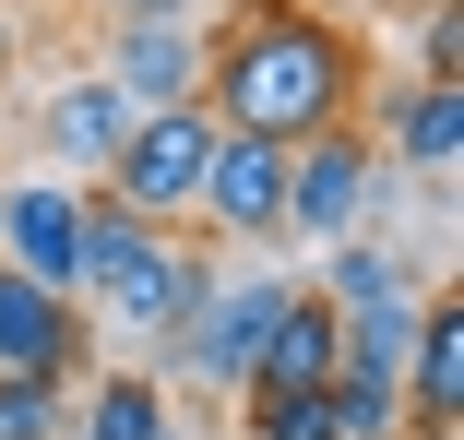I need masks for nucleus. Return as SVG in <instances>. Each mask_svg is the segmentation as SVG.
Instances as JSON below:
<instances>
[{
	"mask_svg": "<svg viewBox=\"0 0 464 440\" xmlns=\"http://www.w3.org/2000/svg\"><path fill=\"white\" fill-rule=\"evenodd\" d=\"M203 108L227 131H262V143H310V131L357 120V36H345V13L238 0L227 36H203Z\"/></svg>",
	"mask_w": 464,
	"mask_h": 440,
	"instance_id": "1",
	"label": "nucleus"
},
{
	"mask_svg": "<svg viewBox=\"0 0 464 440\" xmlns=\"http://www.w3.org/2000/svg\"><path fill=\"white\" fill-rule=\"evenodd\" d=\"M215 286V262L191 250V226H143L120 215L108 191H83V262H72V298H96V321L120 333H179L203 310Z\"/></svg>",
	"mask_w": 464,
	"mask_h": 440,
	"instance_id": "2",
	"label": "nucleus"
},
{
	"mask_svg": "<svg viewBox=\"0 0 464 440\" xmlns=\"http://www.w3.org/2000/svg\"><path fill=\"white\" fill-rule=\"evenodd\" d=\"M203 155H215V108L179 96V108H143L120 131V155L96 167V191L143 226H191V191H203Z\"/></svg>",
	"mask_w": 464,
	"mask_h": 440,
	"instance_id": "3",
	"label": "nucleus"
},
{
	"mask_svg": "<svg viewBox=\"0 0 464 440\" xmlns=\"http://www.w3.org/2000/svg\"><path fill=\"white\" fill-rule=\"evenodd\" d=\"M286 286H298V274H215L191 321L155 333V345H167L155 381L191 393V405H203V393H238V381H250V345H262V321H274V298H286Z\"/></svg>",
	"mask_w": 464,
	"mask_h": 440,
	"instance_id": "4",
	"label": "nucleus"
},
{
	"mask_svg": "<svg viewBox=\"0 0 464 440\" xmlns=\"http://www.w3.org/2000/svg\"><path fill=\"white\" fill-rule=\"evenodd\" d=\"M382 143H369L357 120H334V131H310V143H286V238L298 250H334V238H357L369 226V203H382Z\"/></svg>",
	"mask_w": 464,
	"mask_h": 440,
	"instance_id": "5",
	"label": "nucleus"
},
{
	"mask_svg": "<svg viewBox=\"0 0 464 440\" xmlns=\"http://www.w3.org/2000/svg\"><path fill=\"white\" fill-rule=\"evenodd\" d=\"M191 226L250 238V250H286V143H262V131H227V120H215L203 191H191Z\"/></svg>",
	"mask_w": 464,
	"mask_h": 440,
	"instance_id": "6",
	"label": "nucleus"
},
{
	"mask_svg": "<svg viewBox=\"0 0 464 440\" xmlns=\"http://www.w3.org/2000/svg\"><path fill=\"white\" fill-rule=\"evenodd\" d=\"M0 369H36V381H83L96 369V321H83V298L36 286L0 262Z\"/></svg>",
	"mask_w": 464,
	"mask_h": 440,
	"instance_id": "7",
	"label": "nucleus"
},
{
	"mask_svg": "<svg viewBox=\"0 0 464 440\" xmlns=\"http://www.w3.org/2000/svg\"><path fill=\"white\" fill-rule=\"evenodd\" d=\"M0 262L72 298V262H83V179H0Z\"/></svg>",
	"mask_w": 464,
	"mask_h": 440,
	"instance_id": "8",
	"label": "nucleus"
},
{
	"mask_svg": "<svg viewBox=\"0 0 464 440\" xmlns=\"http://www.w3.org/2000/svg\"><path fill=\"white\" fill-rule=\"evenodd\" d=\"M405 416L429 428V440H452L464 428V298L452 286H417V333H405Z\"/></svg>",
	"mask_w": 464,
	"mask_h": 440,
	"instance_id": "9",
	"label": "nucleus"
},
{
	"mask_svg": "<svg viewBox=\"0 0 464 440\" xmlns=\"http://www.w3.org/2000/svg\"><path fill=\"white\" fill-rule=\"evenodd\" d=\"M131 108H179L203 96V24H108V60H96Z\"/></svg>",
	"mask_w": 464,
	"mask_h": 440,
	"instance_id": "10",
	"label": "nucleus"
},
{
	"mask_svg": "<svg viewBox=\"0 0 464 440\" xmlns=\"http://www.w3.org/2000/svg\"><path fill=\"white\" fill-rule=\"evenodd\" d=\"M464 155V83L417 72L405 96H382V167H405V179H452Z\"/></svg>",
	"mask_w": 464,
	"mask_h": 440,
	"instance_id": "11",
	"label": "nucleus"
},
{
	"mask_svg": "<svg viewBox=\"0 0 464 440\" xmlns=\"http://www.w3.org/2000/svg\"><path fill=\"white\" fill-rule=\"evenodd\" d=\"M250 381H274V393H322V381H334V298H322L310 274L274 298V321H262V345H250Z\"/></svg>",
	"mask_w": 464,
	"mask_h": 440,
	"instance_id": "12",
	"label": "nucleus"
},
{
	"mask_svg": "<svg viewBox=\"0 0 464 440\" xmlns=\"http://www.w3.org/2000/svg\"><path fill=\"white\" fill-rule=\"evenodd\" d=\"M131 120H143V108L120 96V83H108V72H72V83H60V96L36 108V131H48V155L72 167V179H96V167L120 155V131H131Z\"/></svg>",
	"mask_w": 464,
	"mask_h": 440,
	"instance_id": "13",
	"label": "nucleus"
},
{
	"mask_svg": "<svg viewBox=\"0 0 464 440\" xmlns=\"http://www.w3.org/2000/svg\"><path fill=\"white\" fill-rule=\"evenodd\" d=\"M60 416H72V440H155L179 405H167V381H155V369H96V393L60 405Z\"/></svg>",
	"mask_w": 464,
	"mask_h": 440,
	"instance_id": "14",
	"label": "nucleus"
},
{
	"mask_svg": "<svg viewBox=\"0 0 464 440\" xmlns=\"http://www.w3.org/2000/svg\"><path fill=\"white\" fill-rule=\"evenodd\" d=\"M310 286H322L334 310H369V298H405L417 274H405V250H393V238H369V226H357V238L322 250V274H310Z\"/></svg>",
	"mask_w": 464,
	"mask_h": 440,
	"instance_id": "15",
	"label": "nucleus"
},
{
	"mask_svg": "<svg viewBox=\"0 0 464 440\" xmlns=\"http://www.w3.org/2000/svg\"><path fill=\"white\" fill-rule=\"evenodd\" d=\"M60 405H72V381L0 369V440H60Z\"/></svg>",
	"mask_w": 464,
	"mask_h": 440,
	"instance_id": "16",
	"label": "nucleus"
},
{
	"mask_svg": "<svg viewBox=\"0 0 464 440\" xmlns=\"http://www.w3.org/2000/svg\"><path fill=\"white\" fill-rule=\"evenodd\" d=\"M417 72L464 83V0H417Z\"/></svg>",
	"mask_w": 464,
	"mask_h": 440,
	"instance_id": "17",
	"label": "nucleus"
},
{
	"mask_svg": "<svg viewBox=\"0 0 464 440\" xmlns=\"http://www.w3.org/2000/svg\"><path fill=\"white\" fill-rule=\"evenodd\" d=\"M108 24H203V0H108Z\"/></svg>",
	"mask_w": 464,
	"mask_h": 440,
	"instance_id": "18",
	"label": "nucleus"
},
{
	"mask_svg": "<svg viewBox=\"0 0 464 440\" xmlns=\"http://www.w3.org/2000/svg\"><path fill=\"white\" fill-rule=\"evenodd\" d=\"M155 440H215V428H191V416H167V428H155Z\"/></svg>",
	"mask_w": 464,
	"mask_h": 440,
	"instance_id": "19",
	"label": "nucleus"
},
{
	"mask_svg": "<svg viewBox=\"0 0 464 440\" xmlns=\"http://www.w3.org/2000/svg\"><path fill=\"white\" fill-rule=\"evenodd\" d=\"M310 13H345V0H310ZM357 13H393V0H357Z\"/></svg>",
	"mask_w": 464,
	"mask_h": 440,
	"instance_id": "20",
	"label": "nucleus"
}]
</instances>
